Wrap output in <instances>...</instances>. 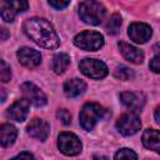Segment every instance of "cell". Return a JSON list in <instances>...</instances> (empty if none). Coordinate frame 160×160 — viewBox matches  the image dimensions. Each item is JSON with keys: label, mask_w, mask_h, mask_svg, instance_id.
<instances>
[{"label": "cell", "mask_w": 160, "mask_h": 160, "mask_svg": "<svg viewBox=\"0 0 160 160\" xmlns=\"http://www.w3.org/2000/svg\"><path fill=\"white\" fill-rule=\"evenodd\" d=\"M16 56L20 61L21 65L29 68V69H32V68H36L38 65H40L41 62V55L38 50L35 49H31V48H21L18 50L16 52Z\"/></svg>", "instance_id": "obj_11"}, {"label": "cell", "mask_w": 160, "mask_h": 160, "mask_svg": "<svg viewBox=\"0 0 160 160\" xmlns=\"http://www.w3.org/2000/svg\"><path fill=\"white\" fill-rule=\"evenodd\" d=\"M154 116H155L156 122H158V124H160V106H158V108H156V110H155V112H154Z\"/></svg>", "instance_id": "obj_28"}, {"label": "cell", "mask_w": 160, "mask_h": 160, "mask_svg": "<svg viewBox=\"0 0 160 160\" xmlns=\"http://www.w3.org/2000/svg\"><path fill=\"white\" fill-rule=\"evenodd\" d=\"M86 89V84L80 79H70L64 84V92L69 98H76Z\"/></svg>", "instance_id": "obj_17"}, {"label": "cell", "mask_w": 160, "mask_h": 160, "mask_svg": "<svg viewBox=\"0 0 160 160\" xmlns=\"http://www.w3.org/2000/svg\"><path fill=\"white\" fill-rule=\"evenodd\" d=\"M114 76L119 80H130L131 78H134V71L128 68V66H118L114 70Z\"/></svg>", "instance_id": "obj_21"}, {"label": "cell", "mask_w": 160, "mask_h": 160, "mask_svg": "<svg viewBox=\"0 0 160 160\" xmlns=\"http://www.w3.org/2000/svg\"><path fill=\"white\" fill-rule=\"evenodd\" d=\"M24 32L38 45L45 49H56L60 45L58 34L52 25L42 18H31L25 20L22 25Z\"/></svg>", "instance_id": "obj_1"}, {"label": "cell", "mask_w": 160, "mask_h": 160, "mask_svg": "<svg viewBox=\"0 0 160 160\" xmlns=\"http://www.w3.org/2000/svg\"><path fill=\"white\" fill-rule=\"evenodd\" d=\"M28 6H29L28 1H24V0H20V1H1L0 2L1 18L6 22H11V21H14L16 14H19L21 11H25L28 9Z\"/></svg>", "instance_id": "obj_8"}, {"label": "cell", "mask_w": 160, "mask_h": 160, "mask_svg": "<svg viewBox=\"0 0 160 160\" xmlns=\"http://www.w3.org/2000/svg\"><path fill=\"white\" fill-rule=\"evenodd\" d=\"M56 116L61 120V122H62L64 125H69V124L71 122V115H70V112H69L68 110H65V109L59 110L58 114H56Z\"/></svg>", "instance_id": "obj_24"}, {"label": "cell", "mask_w": 160, "mask_h": 160, "mask_svg": "<svg viewBox=\"0 0 160 160\" xmlns=\"http://www.w3.org/2000/svg\"><path fill=\"white\" fill-rule=\"evenodd\" d=\"M1 31H2V40H5L6 39V36H8V31H6V29H1Z\"/></svg>", "instance_id": "obj_29"}, {"label": "cell", "mask_w": 160, "mask_h": 160, "mask_svg": "<svg viewBox=\"0 0 160 160\" xmlns=\"http://www.w3.org/2000/svg\"><path fill=\"white\" fill-rule=\"evenodd\" d=\"M0 64H1V66H0V78H1V81L2 82H8L10 80V78H11L10 66L4 60H1Z\"/></svg>", "instance_id": "obj_23"}, {"label": "cell", "mask_w": 160, "mask_h": 160, "mask_svg": "<svg viewBox=\"0 0 160 160\" xmlns=\"http://www.w3.org/2000/svg\"><path fill=\"white\" fill-rule=\"evenodd\" d=\"M121 102L128 106L131 110H141L144 104H145V98L140 92H132V91H126L120 95Z\"/></svg>", "instance_id": "obj_15"}, {"label": "cell", "mask_w": 160, "mask_h": 160, "mask_svg": "<svg viewBox=\"0 0 160 160\" xmlns=\"http://www.w3.org/2000/svg\"><path fill=\"white\" fill-rule=\"evenodd\" d=\"M18 135V130L11 124H2L0 126V142L4 148H8L14 144Z\"/></svg>", "instance_id": "obj_18"}, {"label": "cell", "mask_w": 160, "mask_h": 160, "mask_svg": "<svg viewBox=\"0 0 160 160\" xmlns=\"http://www.w3.org/2000/svg\"><path fill=\"white\" fill-rule=\"evenodd\" d=\"M21 92L24 98L34 106H42L46 104V95L32 82H24L21 85Z\"/></svg>", "instance_id": "obj_9"}, {"label": "cell", "mask_w": 160, "mask_h": 160, "mask_svg": "<svg viewBox=\"0 0 160 160\" xmlns=\"http://www.w3.org/2000/svg\"><path fill=\"white\" fill-rule=\"evenodd\" d=\"M74 44L86 51L99 50L104 45V36L98 31H82L74 38Z\"/></svg>", "instance_id": "obj_4"}, {"label": "cell", "mask_w": 160, "mask_h": 160, "mask_svg": "<svg viewBox=\"0 0 160 160\" xmlns=\"http://www.w3.org/2000/svg\"><path fill=\"white\" fill-rule=\"evenodd\" d=\"M121 26V16L119 14H112L106 24V30L109 34H118Z\"/></svg>", "instance_id": "obj_20"}, {"label": "cell", "mask_w": 160, "mask_h": 160, "mask_svg": "<svg viewBox=\"0 0 160 160\" xmlns=\"http://www.w3.org/2000/svg\"><path fill=\"white\" fill-rule=\"evenodd\" d=\"M114 160H138V156L131 149L124 148V149H120L115 154Z\"/></svg>", "instance_id": "obj_22"}, {"label": "cell", "mask_w": 160, "mask_h": 160, "mask_svg": "<svg viewBox=\"0 0 160 160\" xmlns=\"http://www.w3.org/2000/svg\"><path fill=\"white\" fill-rule=\"evenodd\" d=\"M69 64H70V58L68 54L65 52L56 54L52 59V70L56 74H62L68 69Z\"/></svg>", "instance_id": "obj_19"}, {"label": "cell", "mask_w": 160, "mask_h": 160, "mask_svg": "<svg viewBox=\"0 0 160 160\" xmlns=\"http://www.w3.org/2000/svg\"><path fill=\"white\" fill-rule=\"evenodd\" d=\"M29 108L30 102L26 99H20L16 100L9 109H8V116L15 121H24L29 114Z\"/></svg>", "instance_id": "obj_13"}, {"label": "cell", "mask_w": 160, "mask_h": 160, "mask_svg": "<svg viewBox=\"0 0 160 160\" xmlns=\"http://www.w3.org/2000/svg\"><path fill=\"white\" fill-rule=\"evenodd\" d=\"M142 144L146 149L160 152V131L155 129H146L142 134Z\"/></svg>", "instance_id": "obj_16"}, {"label": "cell", "mask_w": 160, "mask_h": 160, "mask_svg": "<svg viewBox=\"0 0 160 160\" xmlns=\"http://www.w3.org/2000/svg\"><path fill=\"white\" fill-rule=\"evenodd\" d=\"M26 131L31 138L44 141L50 134V125L42 119H34L28 125Z\"/></svg>", "instance_id": "obj_12"}, {"label": "cell", "mask_w": 160, "mask_h": 160, "mask_svg": "<svg viewBox=\"0 0 160 160\" xmlns=\"http://www.w3.org/2000/svg\"><path fill=\"white\" fill-rule=\"evenodd\" d=\"M106 114V110L96 104V102H88L82 106L80 111V124L85 130H92V128L96 125V122L102 119Z\"/></svg>", "instance_id": "obj_3"}, {"label": "cell", "mask_w": 160, "mask_h": 160, "mask_svg": "<svg viewBox=\"0 0 160 160\" xmlns=\"http://www.w3.org/2000/svg\"><path fill=\"white\" fill-rule=\"evenodd\" d=\"M150 69L154 71V72H156V74H160V54L159 55H156V56H154L151 60H150Z\"/></svg>", "instance_id": "obj_25"}, {"label": "cell", "mask_w": 160, "mask_h": 160, "mask_svg": "<svg viewBox=\"0 0 160 160\" xmlns=\"http://www.w3.org/2000/svg\"><path fill=\"white\" fill-rule=\"evenodd\" d=\"M79 68L81 70V72L91 79H102L108 75V66L96 59H84L80 61Z\"/></svg>", "instance_id": "obj_5"}, {"label": "cell", "mask_w": 160, "mask_h": 160, "mask_svg": "<svg viewBox=\"0 0 160 160\" xmlns=\"http://www.w3.org/2000/svg\"><path fill=\"white\" fill-rule=\"evenodd\" d=\"M58 146L62 154L69 156L78 155L81 151V141L79 140V138L75 134L68 132V131H64L59 135Z\"/></svg>", "instance_id": "obj_6"}, {"label": "cell", "mask_w": 160, "mask_h": 160, "mask_svg": "<svg viewBox=\"0 0 160 160\" xmlns=\"http://www.w3.org/2000/svg\"><path fill=\"white\" fill-rule=\"evenodd\" d=\"M11 160H35L34 155L28 152V151H24V152H20L19 155H16L15 158H12Z\"/></svg>", "instance_id": "obj_27"}, {"label": "cell", "mask_w": 160, "mask_h": 160, "mask_svg": "<svg viewBox=\"0 0 160 160\" xmlns=\"http://www.w3.org/2000/svg\"><path fill=\"white\" fill-rule=\"evenodd\" d=\"M80 19L90 25H99L105 16V8L98 1H82L79 6Z\"/></svg>", "instance_id": "obj_2"}, {"label": "cell", "mask_w": 160, "mask_h": 160, "mask_svg": "<svg viewBox=\"0 0 160 160\" xmlns=\"http://www.w3.org/2000/svg\"><path fill=\"white\" fill-rule=\"evenodd\" d=\"M140 126H141V122H140V119L138 118L136 114L134 112H126V114H122L118 121H116V128L122 134V135H134L136 134L139 130H140Z\"/></svg>", "instance_id": "obj_7"}, {"label": "cell", "mask_w": 160, "mask_h": 160, "mask_svg": "<svg viewBox=\"0 0 160 160\" xmlns=\"http://www.w3.org/2000/svg\"><path fill=\"white\" fill-rule=\"evenodd\" d=\"M128 34L136 44H144L151 36V28L145 22H132L128 29Z\"/></svg>", "instance_id": "obj_10"}, {"label": "cell", "mask_w": 160, "mask_h": 160, "mask_svg": "<svg viewBox=\"0 0 160 160\" xmlns=\"http://www.w3.org/2000/svg\"><path fill=\"white\" fill-rule=\"evenodd\" d=\"M69 4H70V1H55V0H50L49 1V5L55 8V9H58V10H61V9L66 8Z\"/></svg>", "instance_id": "obj_26"}, {"label": "cell", "mask_w": 160, "mask_h": 160, "mask_svg": "<svg viewBox=\"0 0 160 160\" xmlns=\"http://www.w3.org/2000/svg\"><path fill=\"white\" fill-rule=\"evenodd\" d=\"M119 49H120L121 55L128 61L134 62V64H141L142 62V60H144V52L140 49H138V48H135V46H132L130 44H126L124 41H120L119 42Z\"/></svg>", "instance_id": "obj_14"}]
</instances>
